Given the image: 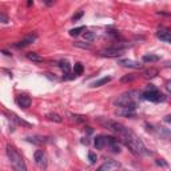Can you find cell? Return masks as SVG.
<instances>
[{"label":"cell","instance_id":"1","mask_svg":"<svg viewBox=\"0 0 171 171\" xmlns=\"http://www.w3.org/2000/svg\"><path fill=\"white\" fill-rule=\"evenodd\" d=\"M119 137L122 139V142L127 146L130 148V151H131L134 155H147L148 154L144 143L130 128L126 127L124 131L122 134H119Z\"/></svg>","mask_w":171,"mask_h":171},{"label":"cell","instance_id":"2","mask_svg":"<svg viewBox=\"0 0 171 171\" xmlns=\"http://www.w3.org/2000/svg\"><path fill=\"white\" fill-rule=\"evenodd\" d=\"M139 92L137 91H128L123 95H120L119 98L114 100V104L118 106L119 108H127L135 111V108L138 107V102H139Z\"/></svg>","mask_w":171,"mask_h":171},{"label":"cell","instance_id":"3","mask_svg":"<svg viewBox=\"0 0 171 171\" xmlns=\"http://www.w3.org/2000/svg\"><path fill=\"white\" fill-rule=\"evenodd\" d=\"M7 157L9 159L13 171H27V164L24 162L23 157L13 146H7Z\"/></svg>","mask_w":171,"mask_h":171},{"label":"cell","instance_id":"4","mask_svg":"<svg viewBox=\"0 0 171 171\" xmlns=\"http://www.w3.org/2000/svg\"><path fill=\"white\" fill-rule=\"evenodd\" d=\"M98 122L104 126L106 128H108L110 131H112L115 134H122L124 131V128H126V126H123L122 123H118V122H115V120H110V119H103V118H98Z\"/></svg>","mask_w":171,"mask_h":171},{"label":"cell","instance_id":"5","mask_svg":"<svg viewBox=\"0 0 171 171\" xmlns=\"http://www.w3.org/2000/svg\"><path fill=\"white\" fill-rule=\"evenodd\" d=\"M142 98L146 99V100H150V102H154V103L164 102L166 100V96L160 91H158L157 88L155 90H147V91L142 95Z\"/></svg>","mask_w":171,"mask_h":171},{"label":"cell","instance_id":"6","mask_svg":"<svg viewBox=\"0 0 171 171\" xmlns=\"http://www.w3.org/2000/svg\"><path fill=\"white\" fill-rule=\"evenodd\" d=\"M100 55L106 58H119L123 55V49L119 47H112V48H107V49L100 51Z\"/></svg>","mask_w":171,"mask_h":171},{"label":"cell","instance_id":"7","mask_svg":"<svg viewBox=\"0 0 171 171\" xmlns=\"http://www.w3.org/2000/svg\"><path fill=\"white\" fill-rule=\"evenodd\" d=\"M119 167H120V164L117 162V160L107 159L102 166H99L96 171H114V170H117Z\"/></svg>","mask_w":171,"mask_h":171},{"label":"cell","instance_id":"8","mask_svg":"<svg viewBox=\"0 0 171 171\" xmlns=\"http://www.w3.org/2000/svg\"><path fill=\"white\" fill-rule=\"evenodd\" d=\"M34 157H35V162H36L39 167H42V168L47 167V158H46V154H44L43 150H36Z\"/></svg>","mask_w":171,"mask_h":171},{"label":"cell","instance_id":"9","mask_svg":"<svg viewBox=\"0 0 171 171\" xmlns=\"http://www.w3.org/2000/svg\"><path fill=\"white\" fill-rule=\"evenodd\" d=\"M118 64L123 67H128V68H134V70H140L142 68V64L135 62V60H131V59H120L118 60Z\"/></svg>","mask_w":171,"mask_h":171},{"label":"cell","instance_id":"10","mask_svg":"<svg viewBox=\"0 0 171 171\" xmlns=\"http://www.w3.org/2000/svg\"><path fill=\"white\" fill-rule=\"evenodd\" d=\"M106 144L111 148L112 153H120V146L118 144V139H115L114 137H106Z\"/></svg>","mask_w":171,"mask_h":171},{"label":"cell","instance_id":"11","mask_svg":"<svg viewBox=\"0 0 171 171\" xmlns=\"http://www.w3.org/2000/svg\"><path fill=\"white\" fill-rule=\"evenodd\" d=\"M35 40H36V35H28L27 38H24L23 40H20V42H18L16 44H15V47L16 48H24L29 46L31 43H34Z\"/></svg>","mask_w":171,"mask_h":171},{"label":"cell","instance_id":"12","mask_svg":"<svg viewBox=\"0 0 171 171\" xmlns=\"http://www.w3.org/2000/svg\"><path fill=\"white\" fill-rule=\"evenodd\" d=\"M16 103L22 108H28L29 106H31V98L27 96V95H19L16 98Z\"/></svg>","mask_w":171,"mask_h":171},{"label":"cell","instance_id":"13","mask_svg":"<svg viewBox=\"0 0 171 171\" xmlns=\"http://www.w3.org/2000/svg\"><path fill=\"white\" fill-rule=\"evenodd\" d=\"M157 36H158V39L163 40L164 43H170V42H171V36H170V32L167 31V29H163V28L158 29Z\"/></svg>","mask_w":171,"mask_h":171},{"label":"cell","instance_id":"14","mask_svg":"<svg viewBox=\"0 0 171 171\" xmlns=\"http://www.w3.org/2000/svg\"><path fill=\"white\" fill-rule=\"evenodd\" d=\"M117 115L119 117H126V118H135V112L127 108H119L117 110Z\"/></svg>","mask_w":171,"mask_h":171},{"label":"cell","instance_id":"15","mask_svg":"<svg viewBox=\"0 0 171 171\" xmlns=\"http://www.w3.org/2000/svg\"><path fill=\"white\" fill-rule=\"evenodd\" d=\"M94 144H95V147H96L98 150H102L106 146V137H104V135H98V137L95 138Z\"/></svg>","mask_w":171,"mask_h":171},{"label":"cell","instance_id":"16","mask_svg":"<svg viewBox=\"0 0 171 171\" xmlns=\"http://www.w3.org/2000/svg\"><path fill=\"white\" fill-rule=\"evenodd\" d=\"M27 59L31 60V62H34V63H42L43 60H44V59L40 56L39 54H36V52H28V54H27Z\"/></svg>","mask_w":171,"mask_h":171},{"label":"cell","instance_id":"17","mask_svg":"<svg viewBox=\"0 0 171 171\" xmlns=\"http://www.w3.org/2000/svg\"><path fill=\"white\" fill-rule=\"evenodd\" d=\"M108 82H111V78H110V76H104V78H102V79L96 80V82H94L91 86H92V87H100V86L107 84Z\"/></svg>","mask_w":171,"mask_h":171},{"label":"cell","instance_id":"18","mask_svg":"<svg viewBox=\"0 0 171 171\" xmlns=\"http://www.w3.org/2000/svg\"><path fill=\"white\" fill-rule=\"evenodd\" d=\"M59 67L63 70V72L68 75L70 74V70H71V66H70V63L67 62V60H60L59 62Z\"/></svg>","mask_w":171,"mask_h":171},{"label":"cell","instance_id":"19","mask_svg":"<svg viewBox=\"0 0 171 171\" xmlns=\"http://www.w3.org/2000/svg\"><path fill=\"white\" fill-rule=\"evenodd\" d=\"M47 118L49 120H52V122H56V123H62L63 122L62 117H60L59 114H56V112H48L47 114Z\"/></svg>","mask_w":171,"mask_h":171},{"label":"cell","instance_id":"20","mask_svg":"<svg viewBox=\"0 0 171 171\" xmlns=\"http://www.w3.org/2000/svg\"><path fill=\"white\" fill-rule=\"evenodd\" d=\"M27 140L34 143V144H43L46 142V138H43V137H28Z\"/></svg>","mask_w":171,"mask_h":171},{"label":"cell","instance_id":"21","mask_svg":"<svg viewBox=\"0 0 171 171\" xmlns=\"http://www.w3.org/2000/svg\"><path fill=\"white\" fill-rule=\"evenodd\" d=\"M159 56L158 55H144L143 56V62L146 63H154V62H158Z\"/></svg>","mask_w":171,"mask_h":171},{"label":"cell","instance_id":"22","mask_svg":"<svg viewBox=\"0 0 171 171\" xmlns=\"http://www.w3.org/2000/svg\"><path fill=\"white\" fill-rule=\"evenodd\" d=\"M83 38H84V40H87V42H94V40L96 39V35H95V32L88 31V32L83 34Z\"/></svg>","mask_w":171,"mask_h":171},{"label":"cell","instance_id":"23","mask_svg":"<svg viewBox=\"0 0 171 171\" xmlns=\"http://www.w3.org/2000/svg\"><path fill=\"white\" fill-rule=\"evenodd\" d=\"M83 74V64L82 63H75V67H74V75L78 76V75H82Z\"/></svg>","mask_w":171,"mask_h":171},{"label":"cell","instance_id":"24","mask_svg":"<svg viewBox=\"0 0 171 171\" xmlns=\"http://www.w3.org/2000/svg\"><path fill=\"white\" fill-rule=\"evenodd\" d=\"M84 31V27H78V28H72L71 31H70V35L71 36H78V35H80V32Z\"/></svg>","mask_w":171,"mask_h":171},{"label":"cell","instance_id":"25","mask_svg":"<svg viewBox=\"0 0 171 171\" xmlns=\"http://www.w3.org/2000/svg\"><path fill=\"white\" fill-rule=\"evenodd\" d=\"M144 74H146V76H147V78H154V76H157V75H158V70L150 68V70H147V71H146Z\"/></svg>","mask_w":171,"mask_h":171},{"label":"cell","instance_id":"26","mask_svg":"<svg viewBox=\"0 0 171 171\" xmlns=\"http://www.w3.org/2000/svg\"><path fill=\"white\" fill-rule=\"evenodd\" d=\"M76 47H80V48H84V49H90L91 48V46L90 44H84V43H82V42H75L74 43Z\"/></svg>","mask_w":171,"mask_h":171},{"label":"cell","instance_id":"27","mask_svg":"<svg viewBox=\"0 0 171 171\" xmlns=\"http://www.w3.org/2000/svg\"><path fill=\"white\" fill-rule=\"evenodd\" d=\"M88 159H90V163H91V164H94L95 162H96V154H94V153H90L88 154Z\"/></svg>","mask_w":171,"mask_h":171},{"label":"cell","instance_id":"28","mask_svg":"<svg viewBox=\"0 0 171 171\" xmlns=\"http://www.w3.org/2000/svg\"><path fill=\"white\" fill-rule=\"evenodd\" d=\"M134 79H135L134 75H127V76H123V78H122V82H123V83H124V82H132Z\"/></svg>","mask_w":171,"mask_h":171},{"label":"cell","instance_id":"29","mask_svg":"<svg viewBox=\"0 0 171 171\" xmlns=\"http://www.w3.org/2000/svg\"><path fill=\"white\" fill-rule=\"evenodd\" d=\"M83 13H84L83 11H79L76 15H74V16H72V22H78V20L83 16Z\"/></svg>","mask_w":171,"mask_h":171},{"label":"cell","instance_id":"30","mask_svg":"<svg viewBox=\"0 0 171 171\" xmlns=\"http://www.w3.org/2000/svg\"><path fill=\"white\" fill-rule=\"evenodd\" d=\"M0 20H2L3 23H7V22H8L7 15H6V13H0Z\"/></svg>","mask_w":171,"mask_h":171},{"label":"cell","instance_id":"31","mask_svg":"<svg viewBox=\"0 0 171 171\" xmlns=\"http://www.w3.org/2000/svg\"><path fill=\"white\" fill-rule=\"evenodd\" d=\"M157 164H158V166H163V167H166V166H167V163H166L163 159H157Z\"/></svg>","mask_w":171,"mask_h":171},{"label":"cell","instance_id":"32","mask_svg":"<svg viewBox=\"0 0 171 171\" xmlns=\"http://www.w3.org/2000/svg\"><path fill=\"white\" fill-rule=\"evenodd\" d=\"M74 120H76V122H83L84 119H82V117H78V115H72Z\"/></svg>","mask_w":171,"mask_h":171},{"label":"cell","instance_id":"33","mask_svg":"<svg viewBox=\"0 0 171 171\" xmlns=\"http://www.w3.org/2000/svg\"><path fill=\"white\" fill-rule=\"evenodd\" d=\"M87 132H88V134H91V132H92V130H91V127H87Z\"/></svg>","mask_w":171,"mask_h":171}]
</instances>
